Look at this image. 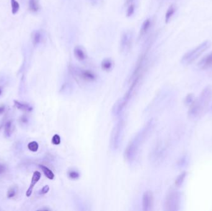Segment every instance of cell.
Returning <instances> with one entry per match:
<instances>
[{"label":"cell","instance_id":"22","mask_svg":"<svg viewBox=\"0 0 212 211\" xmlns=\"http://www.w3.org/2000/svg\"><path fill=\"white\" fill-rule=\"evenodd\" d=\"M11 10L13 14H16L19 10L20 6L18 2L16 0H11Z\"/></svg>","mask_w":212,"mask_h":211},{"label":"cell","instance_id":"8","mask_svg":"<svg viewBox=\"0 0 212 211\" xmlns=\"http://www.w3.org/2000/svg\"><path fill=\"white\" fill-rule=\"evenodd\" d=\"M132 34L129 32H125L122 34L120 41V47L123 52H127L130 50L132 44Z\"/></svg>","mask_w":212,"mask_h":211},{"label":"cell","instance_id":"28","mask_svg":"<svg viewBox=\"0 0 212 211\" xmlns=\"http://www.w3.org/2000/svg\"><path fill=\"white\" fill-rule=\"evenodd\" d=\"M135 5L132 3L129 5V6L128 7V9H127V16L128 17H130L131 16L133 13H134V11H135Z\"/></svg>","mask_w":212,"mask_h":211},{"label":"cell","instance_id":"2","mask_svg":"<svg viewBox=\"0 0 212 211\" xmlns=\"http://www.w3.org/2000/svg\"><path fill=\"white\" fill-rule=\"evenodd\" d=\"M151 123H152L150 121L147 124V126H145L142 131L139 132L138 135L135 137V139L128 145L125 152V157L128 160H132L135 157V155L136 153V151L138 150V148H139L141 142L142 141L143 139L145 137L146 134H147L150 127L151 126Z\"/></svg>","mask_w":212,"mask_h":211},{"label":"cell","instance_id":"19","mask_svg":"<svg viewBox=\"0 0 212 211\" xmlns=\"http://www.w3.org/2000/svg\"><path fill=\"white\" fill-rule=\"evenodd\" d=\"M42 40V34L39 31H36L33 32L32 36V42L33 45L39 44Z\"/></svg>","mask_w":212,"mask_h":211},{"label":"cell","instance_id":"33","mask_svg":"<svg viewBox=\"0 0 212 211\" xmlns=\"http://www.w3.org/2000/svg\"><path fill=\"white\" fill-rule=\"evenodd\" d=\"M39 210H50V209H47V208H43V209H39Z\"/></svg>","mask_w":212,"mask_h":211},{"label":"cell","instance_id":"12","mask_svg":"<svg viewBox=\"0 0 212 211\" xmlns=\"http://www.w3.org/2000/svg\"><path fill=\"white\" fill-rule=\"evenodd\" d=\"M74 55L75 58L81 61H83L84 60H85V59L86 58V53L84 52V51L83 50V49L80 47V46H77L74 49Z\"/></svg>","mask_w":212,"mask_h":211},{"label":"cell","instance_id":"11","mask_svg":"<svg viewBox=\"0 0 212 211\" xmlns=\"http://www.w3.org/2000/svg\"><path fill=\"white\" fill-rule=\"evenodd\" d=\"M198 65L202 69H206L212 66V52L204 56Z\"/></svg>","mask_w":212,"mask_h":211},{"label":"cell","instance_id":"18","mask_svg":"<svg viewBox=\"0 0 212 211\" xmlns=\"http://www.w3.org/2000/svg\"><path fill=\"white\" fill-rule=\"evenodd\" d=\"M175 10H176L175 6L174 5H172L169 7L165 16V21L166 23H167L169 21V20L171 19L172 16L174 14Z\"/></svg>","mask_w":212,"mask_h":211},{"label":"cell","instance_id":"6","mask_svg":"<svg viewBox=\"0 0 212 211\" xmlns=\"http://www.w3.org/2000/svg\"><path fill=\"white\" fill-rule=\"evenodd\" d=\"M124 122L122 120H120L114 127L111 137V144L112 148L114 149H117L120 143V139L121 137L122 132L124 129Z\"/></svg>","mask_w":212,"mask_h":211},{"label":"cell","instance_id":"1","mask_svg":"<svg viewBox=\"0 0 212 211\" xmlns=\"http://www.w3.org/2000/svg\"><path fill=\"white\" fill-rule=\"evenodd\" d=\"M211 94V89L209 87L204 89L199 98L195 100L190 106L189 116L190 118H194L197 117L202 113V110L208 103Z\"/></svg>","mask_w":212,"mask_h":211},{"label":"cell","instance_id":"15","mask_svg":"<svg viewBox=\"0 0 212 211\" xmlns=\"http://www.w3.org/2000/svg\"><path fill=\"white\" fill-rule=\"evenodd\" d=\"M112 66L113 62L112 59L110 58H105L102 61L101 67L104 70H105V71H110L112 68Z\"/></svg>","mask_w":212,"mask_h":211},{"label":"cell","instance_id":"3","mask_svg":"<svg viewBox=\"0 0 212 211\" xmlns=\"http://www.w3.org/2000/svg\"><path fill=\"white\" fill-rule=\"evenodd\" d=\"M211 43L209 40H206L194 48L189 50L183 56L181 62L184 64L187 65L191 64L196 60L203 53H204L211 46Z\"/></svg>","mask_w":212,"mask_h":211},{"label":"cell","instance_id":"16","mask_svg":"<svg viewBox=\"0 0 212 211\" xmlns=\"http://www.w3.org/2000/svg\"><path fill=\"white\" fill-rule=\"evenodd\" d=\"M13 122L11 120L6 122L5 125V136L6 137H10L13 132Z\"/></svg>","mask_w":212,"mask_h":211},{"label":"cell","instance_id":"27","mask_svg":"<svg viewBox=\"0 0 212 211\" xmlns=\"http://www.w3.org/2000/svg\"><path fill=\"white\" fill-rule=\"evenodd\" d=\"M52 144L55 145H58L61 143V138L59 135L58 134H55L52 139Z\"/></svg>","mask_w":212,"mask_h":211},{"label":"cell","instance_id":"13","mask_svg":"<svg viewBox=\"0 0 212 211\" xmlns=\"http://www.w3.org/2000/svg\"><path fill=\"white\" fill-rule=\"evenodd\" d=\"M14 103L16 107L19 110L26 111V112H30L32 110V107L27 103H22L17 100H14Z\"/></svg>","mask_w":212,"mask_h":211},{"label":"cell","instance_id":"32","mask_svg":"<svg viewBox=\"0 0 212 211\" xmlns=\"http://www.w3.org/2000/svg\"><path fill=\"white\" fill-rule=\"evenodd\" d=\"M5 107H3V106L0 107V113H2L5 111Z\"/></svg>","mask_w":212,"mask_h":211},{"label":"cell","instance_id":"4","mask_svg":"<svg viewBox=\"0 0 212 211\" xmlns=\"http://www.w3.org/2000/svg\"><path fill=\"white\" fill-rule=\"evenodd\" d=\"M139 79V77H136V78L134 79L133 82H132L130 87L129 88L128 91L126 92L125 95L116 103L114 107L113 108V113L114 115H119L121 113V112L125 109V106L130 101V98H132L134 93V91L137 86Z\"/></svg>","mask_w":212,"mask_h":211},{"label":"cell","instance_id":"9","mask_svg":"<svg viewBox=\"0 0 212 211\" xmlns=\"http://www.w3.org/2000/svg\"><path fill=\"white\" fill-rule=\"evenodd\" d=\"M77 74L82 79L86 81H94L96 79V75L89 71L84 69H77Z\"/></svg>","mask_w":212,"mask_h":211},{"label":"cell","instance_id":"17","mask_svg":"<svg viewBox=\"0 0 212 211\" xmlns=\"http://www.w3.org/2000/svg\"><path fill=\"white\" fill-rule=\"evenodd\" d=\"M39 167L41 168V170L43 171L44 175H45V177L47 178H48L50 180H53L54 178V177H55L54 173H53V171L50 169H49L48 167H47L44 165H40Z\"/></svg>","mask_w":212,"mask_h":211},{"label":"cell","instance_id":"26","mask_svg":"<svg viewBox=\"0 0 212 211\" xmlns=\"http://www.w3.org/2000/svg\"><path fill=\"white\" fill-rule=\"evenodd\" d=\"M68 175L69 178H70L71 179H73V180L77 179L80 177L79 173L77 171H75V170H71V171H68Z\"/></svg>","mask_w":212,"mask_h":211},{"label":"cell","instance_id":"20","mask_svg":"<svg viewBox=\"0 0 212 211\" xmlns=\"http://www.w3.org/2000/svg\"><path fill=\"white\" fill-rule=\"evenodd\" d=\"M29 9L32 12H37L39 9V5L37 0H29Z\"/></svg>","mask_w":212,"mask_h":211},{"label":"cell","instance_id":"14","mask_svg":"<svg viewBox=\"0 0 212 211\" xmlns=\"http://www.w3.org/2000/svg\"><path fill=\"white\" fill-rule=\"evenodd\" d=\"M151 20L150 19H146L142 25H141V29H140V33H139V36H143L144 35L148 32V30H149L150 26H151Z\"/></svg>","mask_w":212,"mask_h":211},{"label":"cell","instance_id":"31","mask_svg":"<svg viewBox=\"0 0 212 211\" xmlns=\"http://www.w3.org/2000/svg\"><path fill=\"white\" fill-rule=\"evenodd\" d=\"M5 171V167L2 164H0V174L4 173Z\"/></svg>","mask_w":212,"mask_h":211},{"label":"cell","instance_id":"21","mask_svg":"<svg viewBox=\"0 0 212 211\" xmlns=\"http://www.w3.org/2000/svg\"><path fill=\"white\" fill-rule=\"evenodd\" d=\"M186 175L187 173L186 171H183V173H181L178 177H177L175 181V185L177 186H180L184 182V179L186 177Z\"/></svg>","mask_w":212,"mask_h":211},{"label":"cell","instance_id":"25","mask_svg":"<svg viewBox=\"0 0 212 211\" xmlns=\"http://www.w3.org/2000/svg\"><path fill=\"white\" fill-rule=\"evenodd\" d=\"M18 191V188L16 186H13L11 187L7 193V197L8 198H13L14 196H15V195L16 194V193Z\"/></svg>","mask_w":212,"mask_h":211},{"label":"cell","instance_id":"7","mask_svg":"<svg viewBox=\"0 0 212 211\" xmlns=\"http://www.w3.org/2000/svg\"><path fill=\"white\" fill-rule=\"evenodd\" d=\"M143 210L144 211H149L152 209L153 203V194L150 191H147L143 195Z\"/></svg>","mask_w":212,"mask_h":211},{"label":"cell","instance_id":"5","mask_svg":"<svg viewBox=\"0 0 212 211\" xmlns=\"http://www.w3.org/2000/svg\"><path fill=\"white\" fill-rule=\"evenodd\" d=\"M180 202V195L178 192L171 191L166 197L165 207L167 210H178Z\"/></svg>","mask_w":212,"mask_h":211},{"label":"cell","instance_id":"29","mask_svg":"<svg viewBox=\"0 0 212 211\" xmlns=\"http://www.w3.org/2000/svg\"><path fill=\"white\" fill-rule=\"evenodd\" d=\"M49 190H50L49 186L48 185H46V186H44V187L42 188V190H41V191H40V194H46V193H47L49 192Z\"/></svg>","mask_w":212,"mask_h":211},{"label":"cell","instance_id":"10","mask_svg":"<svg viewBox=\"0 0 212 211\" xmlns=\"http://www.w3.org/2000/svg\"><path fill=\"white\" fill-rule=\"evenodd\" d=\"M41 173L39 171H35L33 173V174L32 175V180H31L30 185L29 188L27 189V190L26 191V196L27 197L30 196V195L32 194V191H33V189L35 185H36V183L41 179Z\"/></svg>","mask_w":212,"mask_h":211},{"label":"cell","instance_id":"23","mask_svg":"<svg viewBox=\"0 0 212 211\" xmlns=\"http://www.w3.org/2000/svg\"><path fill=\"white\" fill-rule=\"evenodd\" d=\"M194 102V95L193 94H189L185 98L184 103L186 106H190Z\"/></svg>","mask_w":212,"mask_h":211},{"label":"cell","instance_id":"34","mask_svg":"<svg viewBox=\"0 0 212 211\" xmlns=\"http://www.w3.org/2000/svg\"><path fill=\"white\" fill-rule=\"evenodd\" d=\"M2 89H0V95H1V94H2Z\"/></svg>","mask_w":212,"mask_h":211},{"label":"cell","instance_id":"30","mask_svg":"<svg viewBox=\"0 0 212 211\" xmlns=\"http://www.w3.org/2000/svg\"><path fill=\"white\" fill-rule=\"evenodd\" d=\"M6 120V116H5L1 121H0V130H1L2 127L5 125Z\"/></svg>","mask_w":212,"mask_h":211},{"label":"cell","instance_id":"24","mask_svg":"<svg viewBox=\"0 0 212 211\" xmlns=\"http://www.w3.org/2000/svg\"><path fill=\"white\" fill-rule=\"evenodd\" d=\"M28 149L32 152H37L39 149V144L37 142L32 141L28 144Z\"/></svg>","mask_w":212,"mask_h":211}]
</instances>
